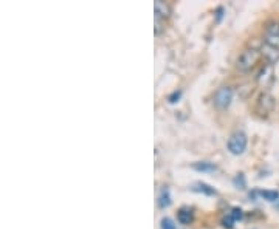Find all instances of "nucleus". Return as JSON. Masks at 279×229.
Returning <instances> with one entry per match:
<instances>
[{
  "label": "nucleus",
  "mask_w": 279,
  "mask_h": 229,
  "mask_svg": "<svg viewBox=\"0 0 279 229\" xmlns=\"http://www.w3.org/2000/svg\"><path fill=\"white\" fill-rule=\"evenodd\" d=\"M259 58H261L259 48H247V50H244L241 55H239L237 61H236L237 70L242 72V73L250 72L256 65V62H258Z\"/></svg>",
  "instance_id": "obj_1"
},
{
  "label": "nucleus",
  "mask_w": 279,
  "mask_h": 229,
  "mask_svg": "<svg viewBox=\"0 0 279 229\" xmlns=\"http://www.w3.org/2000/svg\"><path fill=\"white\" fill-rule=\"evenodd\" d=\"M247 144H248V140H247V135L244 132H234L231 133V137L228 138V143H227V147H228V152L234 156H239L242 155L247 149Z\"/></svg>",
  "instance_id": "obj_2"
},
{
  "label": "nucleus",
  "mask_w": 279,
  "mask_h": 229,
  "mask_svg": "<svg viewBox=\"0 0 279 229\" xmlns=\"http://www.w3.org/2000/svg\"><path fill=\"white\" fill-rule=\"evenodd\" d=\"M233 96H234V91L231 87H220L214 93V107L217 110H227L231 105Z\"/></svg>",
  "instance_id": "obj_3"
},
{
  "label": "nucleus",
  "mask_w": 279,
  "mask_h": 229,
  "mask_svg": "<svg viewBox=\"0 0 279 229\" xmlns=\"http://www.w3.org/2000/svg\"><path fill=\"white\" fill-rule=\"evenodd\" d=\"M256 82L262 88H270L275 82V69L270 64H264L256 75Z\"/></svg>",
  "instance_id": "obj_4"
},
{
  "label": "nucleus",
  "mask_w": 279,
  "mask_h": 229,
  "mask_svg": "<svg viewBox=\"0 0 279 229\" xmlns=\"http://www.w3.org/2000/svg\"><path fill=\"white\" fill-rule=\"evenodd\" d=\"M275 105H276V101L270 93H261L256 101V112L261 115H269L275 109Z\"/></svg>",
  "instance_id": "obj_5"
},
{
  "label": "nucleus",
  "mask_w": 279,
  "mask_h": 229,
  "mask_svg": "<svg viewBox=\"0 0 279 229\" xmlns=\"http://www.w3.org/2000/svg\"><path fill=\"white\" fill-rule=\"evenodd\" d=\"M259 51H261V56L265 59V62L270 64V65H273V64H276L279 61V50L272 47V45H269V44L264 42L261 45Z\"/></svg>",
  "instance_id": "obj_6"
},
{
  "label": "nucleus",
  "mask_w": 279,
  "mask_h": 229,
  "mask_svg": "<svg viewBox=\"0 0 279 229\" xmlns=\"http://www.w3.org/2000/svg\"><path fill=\"white\" fill-rule=\"evenodd\" d=\"M154 16L166 20V19L171 16V8H169V5L165 3V2H162V0H155V3H154Z\"/></svg>",
  "instance_id": "obj_7"
},
{
  "label": "nucleus",
  "mask_w": 279,
  "mask_h": 229,
  "mask_svg": "<svg viewBox=\"0 0 279 229\" xmlns=\"http://www.w3.org/2000/svg\"><path fill=\"white\" fill-rule=\"evenodd\" d=\"M172 203V200H171V191H169V187L163 186L162 187V191L160 194H158V208L160 209H166L169 208Z\"/></svg>",
  "instance_id": "obj_8"
},
{
  "label": "nucleus",
  "mask_w": 279,
  "mask_h": 229,
  "mask_svg": "<svg viewBox=\"0 0 279 229\" xmlns=\"http://www.w3.org/2000/svg\"><path fill=\"white\" fill-rule=\"evenodd\" d=\"M177 220L182 225H191L194 222V212L191 209H180L177 212Z\"/></svg>",
  "instance_id": "obj_9"
},
{
  "label": "nucleus",
  "mask_w": 279,
  "mask_h": 229,
  "mask_svg": "<svg viewBox=\"0 0 279 229\" xmlns=\"http://www.w3.org/2000/svg\"><path fill=\"white\" fill-rule=\"evenodd\" d=\"M192 169L197 170V172H216L217 170V166L214 163H209V161H200V163H194L192 164Z\"/></svg>",
  "instance_id": "obj_10"
},
{
  "label": "nucleus",
  "mask_w": 279,
  "mask_h": 229,
  "mask_svg": "<svg viewBox=\"0 0 279 229\" xmlns=\"http://www.w3.org/2000/svg\"><path fill=\"white\" fill-rule=\"evenodd\" d=\"M192 191L202 192V194H205V195H216V194H217L214 187H211V186L206 184V183H197V184L192 187Z\"/></svg>",
  "instance_id": "obj_11"
},
{
  "label": "nucleus",
  "mask_w": 279,
  "mask_h": 229,
  "mask_svg": "<svg viewBox=\"0 0 279 229\" xmlns=\"http://www.w3.org/2000/svg\"><path fill=\"white\" fill-rule=\"evenodd\" d=\"M258 195L267 201H278L279 200V192L278 191H256Z\"/></svg>",
  "instance_id": "obj_12"
},
{
  "label": "nucleus",
  "mask_w": 279,
  "mask_h": 229,
  "mask_svg": "<svg viewBox=\"0 0 279 229\" xmlns=\"http://www.w3.org/2000/svg\"><path fill=\"white\" fill-rule=\"evenodd\" d=\"M264 42L279 50V34H265Z\"/></svg>",
  "instance_id": "obj_13"
},
{
  "label": "nucleus",
  "mask_w": 279,
  "mask_h": 229,
  "mask_svg": "<svg viewBox=\"0 0 279 229\" xmlns=\"http://www.w3.org/2000/svg\"><path fill=\"white\" fill-rule=\"evenodd\" d=\"M160 229H177V225L176 222L169 219V217H163L162 222H160Z\"/></svg>",
  "instance_id": "obj_14"
},
{
  "label": "nucleus",
  "mask_w": 279,
  "mask_h": 229,
  "mask_svg": "<svg viewBox=\"0 0 279 229\" xmlns=\"http://www.w3.org/2000/svg\"><path fill=\"white\" fill-rule=\"evenodd\" d=\"M265 34H279V23L278 22H270L265 26Z\"/></svg>",
  "instance_id": "obj_15"
},
{
  "label": "nucleus",
  "mask_w": 279,
  "mask_h": 229,
  "mask_svg": "<svg viewBox=\"0 0 279 229\" xmlns=\"http://www.w3.org/2000/svg\"><path fill=\"white\" fill-rule=\"evenodd\" d=\"M234 223H236V220L231 217L230 214H227V215H225V217L222 219V225H223V228H227V229H233V228H234Z\"/></svg>",
  "instance_id": "obj_16"
},
{
  "label": "nucleus",
  "mask_w": 279,
  "mask_h": 229,
  "mask_svg": "<svg viewBox=\"0 0 279 229\" xmlns=\"http://www.w3.org/2000/svg\"><path fill=\"white\" fill-rule=\"evenodd\" d=\"M154 20H155V28H154V31H155V34H160V33L165 30V20L160 19V17H157V16H154Z\"/></svg>",
  "instance_id": "obj_17"
},
{
  "label": "nucleus",
  "mask_w": 279,
  "mask_h": 229,
  "mask_svg": "<svg viewBox=\"0 0 279 229\" xmlns=\"http://www.w3.org/2000/svg\"><path fill=\"white\" fill-rule=\"evenodd\" d=\"M233 183H234V186L237 187V189H245V177L242 173H239L237 177L233 180Z\"/></svg>",
  "instance_id": "obj_18"
},
{
  "label": "nucleus",
  "mask_w": 279,
  "mask_h": 229,
  "mask_svg": "<svg viewBox=\"0 0 279 229\" xmlns=\"http://www.w3.org/2000/svg\"><path fill=\"white\" fill-rule=\"evenodd\" d=\"M231 217L237 222V220H242V217H244V212H242V209L241 208H233L230 212H228Z\"/></svg>",
  "instance_id": "obj_19"
},
{
  "label": "nucleus",
  "mask_w": 279,
  "mask_h": 229,
  "mask_svg": "<svg viewBox=\"0 0 279 229\" xmlns=\"http://www.w3.org/2000/svg\"><path fill=\"white\" fill-rule=\"evenodd\" d=\"M182 98V91L179 90V91H174V93H171V95L168 96V102L169 104H176V102H179V99Z\"/></svg>",
  "instance_id": "obj_20"
},
{
  "label": "nucleus",
  "mask_w": 279,
  "mask_h": 229,
  "mask_svg": "<svg viewBox=\"0 0 279 229\" xmlns=\"http://www.w3.org/2000/svg\"><path fill=\"white\" fill-rule=\"evenodd\" d=\"M217 19H216V22H220L222 20V17H223V8H217Z\"/></svg>",
  "instance_id": "obj_21"
}]
</instances>
